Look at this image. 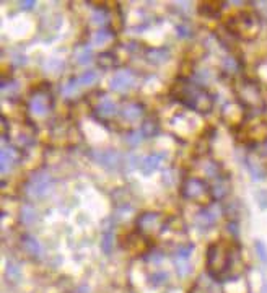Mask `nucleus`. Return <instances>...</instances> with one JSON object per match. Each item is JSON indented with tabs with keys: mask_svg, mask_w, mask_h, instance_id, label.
I'll use <instances>...</instances> for the list:
<instances>
[{
	"mask_svg": "<svg viewBox=\"0 0 267 293\" xmlns=\"http://www.w3.org/2000/svg\"><path fill=\"white\" fill-rule=\"evenodd\" d=\"M238 261V246L226 239H220L207 249V269L215 280H226Z\"/></svg>",
	"mask_w": 267,
	"mask_h": 293,
	"instance_id": "nucleus-1",
	"label": "nucleus"
},
{
	"mask_svg": "<svg viewBox=\"0 0 267 293\" xmlns=\"http://www.w3.org/2000/svg\"><path fill=\"white\" fill-rule=\"evenodd\" d=\"M173 95H175L183 104L200 112V114H207L213 106V99L210 96V93H207L204 88H200V86L192 85V83L178 85Z\"/></svg>",
	"mask_w": 267,
	"mask_h": 293,
	"instance_id": "nucleus-2",
	"label": "nucleus"
},
{
	"mask_svg": "<svg viewBox=\"0 0 267 293\" xmlns=\"http://www.w3.org/2000/svg\"><path fill=\"white\" fill-rule=\"evenodd\" d=\"M228 30L235 36L251 39L259 33V20L251 12H239L228 20Z\"/></svg>",
	"mask_w": 267,
	"mask_h": 293,
	"instance_id": "nucleus-3",
	"label": "nucleus"
},
{
	"mask_svg": "<svg viewBox=\"0 0 267 293\" xmlns=\"http://www.w3.org/2000/svg\"><path fill=\"white\" fill-rule=\"evenodd\" d=\"M52 188H54V179H52L49 173L38 171L25 184V194L33 201H41V199L51 194Z\"/></svg>",
	"mask_w": 267,
	"mask_h": 293,
	"instance_id": "nucleus-4",
	"label": "nucleus"
},
{
	"mask_svg": "<svg viewBox=\"0 0 267 293\" xmlns=\"http://www.w3.org/2000/svg\"><path fill=\"white\" fill-rule=\"evenodd\" d=\"M181 192H183V197L189 199V201H194L200 205H207L210 202V197H212L210 186H207L204 179H199V178L186 179Z\"/></svg>",
	"mask_w": 267,
	"mask_h": 293,
	"instance_id": "nucleus-5",
	"label": "nucleus"
},
{
	"mask_svg": "<svg viewBox=\"0 0 267 293\" xmlns=\"http://www.w3.org/2000/svg\"><path fill=\"white\" fill-rule=\"evenodd\" d=\"M236 93H238L239 103L246 106V108H249L252 111L262 108V104H264L262 91L256 83L249 82V80H243L241 83H238Z\"/></svg>",
	"mask_w": 267,
	"mask_h": 293,
	"instance_id": "nucleus-6",
	"label": "nucleus"
},
{
	"mask_svg": "<svg viewBox=\"0 0 267 293\" xmlns=\"http://www.w3.org/2000/svg\"><path fill=\"white\" fill-rule=\"evenodd\" d=\"M28 106H30L31 114L43 117V116L48 114L49 109H51V95L46 90H36L30 96Z\"/></svg>",
	"mask_w": 267,
	"mask_h": 293,
	"instance_id": "nucleus-7",
	"label": "nucleus"
},
{
	"mask_svg": "<svg viewBox=\"0 0 267 293\" xmlns=\"http://www.w3.org/2000/svg\"><path fill=\"white\" fill-rule=\"evenodd\" d=\"M192 251H194V246L192 244H186V246H181V248H178L176 252H175V257H173V262H175V267H176V272L179 277H186L191 272V254Z\"/></svg>",
	"mask_w": 267,
	"mask_h": 293,
	"instance_id": "nucleus-8",
	"label": "nucleus"
},
{
	"mask_svg": "<svg viewBox=\"0 0 267 293\" xmlns=\"http://www.w3.org/2000/svg\"><path fill=\"white\" fill-rule=\"evenodd\" d=\"M136 80H137V77L132 70H121L111 78L109 86H111L112 91L124 93V91H127V90L132 88L134 83H136Z\"/></svg>",
	"mask_w": 267,
	"mask_h": 293,
	"instance_id": "nucleus-9",
	"label": "nucleus"
},
{
	"mask_svg": "<svg viewBox=\"0 0 267 293\" xmlns=\"http://www.w3.org/2000/svg\"><path fill=\"white\" fill-rule=\"evenodd\" d=\"M91 158L95 160L96 163H99L106 170H111L114 171L121 166L122 158L119 155L117 152H112V150H103V152H93L91 153Z\"/></svg>",
	"mask_w": 267,
	"mask_h": 293,
	"instance_id": "nucleus-10",
	"label": "nucleus"
},
{
	"mask_svg": "<svg viewBox=\"0 0 267 293\" xmlns=\"http://www.w3.org/2000/svg\"><path fill=\"white\" fill-rule=\"evenodd\" d=\"M166 160V155L165 153H150V155H147L142 158V162H140V170H142L144 175H152L153 171H157L160 166L163 165V162Z\"/></svg>",
	"mask_w": 267,
	"mask_h": 293,
	"instance_id": "nucleus-11",
	"label": "nucleus"
},
{
	"mask_svg": "<svg viewBox=\"0 0 267 293\" xmlns=\"http://www.w3.org/2000/svg\"><path fill=\"white\" fill-rule=\"evenodd\" d=\"M218 220V214L215 209L212 207H204L202 210L196 215V225L200 230H209L210 226H213Z\"/></svg>",
	"mask_w": 267,
	"mask_h": 293,
	"instance_id": "nucleus-12",
	"label": "nucleus"
},
{
	"mask_svg": "<svg viewBox=\"0 0 267 293\" xmlns=\"http://www.w3.org/2000/svg\"><path fill=\"white\" fill-rule=\"evenodd\" d=\"M244 138H249V140H264L267 137V122L259 121V122H249L248 129H244Z\"/></svg>",
	"mask_w": 267,
	"mask_h": 293,
	"instance_id": "nucleus-13",
	"label": "nucleus"
},
{
	"mask_svg": "<svg viewBox=\"0 0 267 293\" xmlns=\"http://www.w3.org/2000/svg\"><path fill=\"white\" fill-rule=\"evenodd\" d=\"M160 222V215L155 214V212H147V214H142L137 220V228L140 231H153L158 226Z\"/></svg>",
	"mask_w": 267,
	"mask_h": 293,
	"instance_id": "nucleus-14",
	"label": "nucleus"
},
{
	"mask_svg": "<svg viewBox=\"0 0 267 293\" xmlns=\"http://www.w3.org/2000/svg\"><path fill=\"white\" fill-rule=\"evenodd\" d=\"M18 158V153L13 146H4L2 153H0V170L2 173H7L13 165H15Z\"/></svg>",
	"mask_w": 267,
	"mask_h": 293,
	"instance_id": "nucleus-15",
	"label": "nucleus"
},
{
	"mask_svg": "<svg viewBox=\"0 0 267 293\" xmlns=\"http://www.w3.org/2000/svg\"><path fill=\"white\" fill-rule=\"evenodd\" d=\"M116 114H117V106L114 101H111L108 98L103 99V101L96 106V116L99 119H106V121H108V119L114 117Z\"/></svg>",
	"mask_w": 267,
	"mask_h": 293,
	"instance_id": "nucleus-16",
	"label": "nucleus"
},
{
	"mask_svg": "<svg viewBox=\"0 0 267 293\" xmlns=\"http://www.w3.org/2000/svg\"><path fill=\"white\" fill-rule=\"evenodd\" d=\"M22 246L26 254H30L33 257H41L43 256V248L36 238H33L31 235H25L22 239Z\"/></svg>",
	"mask_w": 267,
	"mask_h": 293,
	"instance_id": "nucleus-17",
	"label": "nucleus"
},
{
	"mask_svg": "<svg viewBox=\"0 0 267 293\" xmlns=\"http://www.w3.org/2000/svg\"><path fill=\"white\" fill-rule=\"evenodd\" d=\"M122 117L129 122H136L137 119L144 116V108L139 103H127L122 108Z\"/></svg>",
	"mask_w": 267,
	"mask_h": 293,
	"instance_id": "nucleus-18",
	"label": "nucleus"
},
{
	"mask_svg": "<svg viewBox=\"0 0 267 293\" xmlns=\"http://www.w3.org/2000/svg\"><path fill=\"white\" fill-rule=\"evenodd\" d=\"M212 189V196L215 199H222L226 196V192L230 191V183L228 179H223L222 176H217L215 179H213V183L210 186Z\"/></svg>",
	"mask_w": 267,
	"mask_h": 293,
	"instance_id": "nucleus-19",
	"label": "nucleus"
},
{
	"mask_svg": "<svg viewBox=\"0 0 267 293\" xmlns=\"http://www.w3.org/2000/svg\"><path fill=\"white\" fill-rule=\"evenodd\" d=\"M147 59H149L150 64H163L168 61L170 57V51L166 48H155V49H150L147 51Z\"/></svg>",
	"mask_w": 267,
	"mask_h": 293,
	"instance_id": "nucleus-20",
	"label": "nucleus"
},
{
	"mask_svg": "<svg viewBox=\"0 0 267 293\" xmlns=\"http://www.w3.org/2000/svg\"><path fill=\"white\" fill-rule=\"evenodd\" d=\"M36 210H35V207L33 205H23L22 207V210H20V220H22V223L25 225V226H30V225H33L36 222Z\"/></svg>",
	"mask_w": 267,
	"mask_h": 293,
	"instance_id": "nucleus-21",
	"label": "nucleus"
},
{
	"mask_svg": "<svg viewBox=\"0 0 267 293\" xmlns=\"http://www.w3.org/2000/svg\"><path fill=\"white\" fill-rule=\"evenodd\" d=\"M73 59H75L77 64L85 65L93 59V51L88 48V46H82V48L75 49V52H73Z\"/></svg>",
	"mask_w": 267,
	"mask_h": 293,
	"instance_id": "nucleus-22",
	"label": "nucleus"
},
{
	"mask_svg": "<svg viewBox=\"0 0 267 293\" xmlns=\"http://www.w3.org/2000/svg\"><path fill=\"white\" fill-rule=\"evenodd\" d=\"M111 38H112V33L109 30H106V28H101L91 36V44L93 46H103L108 41H111Z\"/></svg>",
	"mask_w": 267,
	"mask_h": 293,
	"instance_id": "nucleus-23",
	"label": "nucleus"
},
{
	"mask_svg": "<svg viewBox=\"0 0 267 293\" xmlns=\"http://www.w3.org/2000/svg\"><path fill=\"white\" fill-rule=\"evenodd\" d=\"M101 249L104 254H111L112 249H114V233L106 231L101 238Z\"/></svg>",
	"mask_w": 267,
	"mask_h": 293,
	"instance_id": "nucleus-24",
	"label": "nucleus"
},
{
	"mask_svg": "<svg viewBox=\"0 0 267 293\" xmlns=\"http://www.w3.org/2000/svg\"><path fill=\"white\" fill-rule=\"evenodd\" d=\"M158 122L153 121V119H147V121L142 124V129H140V132L144 134V137H153L155 134H158Z\"/></svg>",
	"mask_w": 267,
	"mask_h": 293,
	"instance_id": "nucleus-25",
	"label": "nucleus"
},
{
	"mask_svg": "<svg viewBox=\"0 0 267 293\" xmlns=\"http://www.w3.org/2000/svg\"><path fill=\"white\" fill-rule=\"evenodd\" d=\"M98 72H95V70H88V72H85V73H82L80 77H77V82L80 83V86H90V85H93L98 80Z\"/></svg>",
	"mask_w": 267,
	"mask_h": 293,
	"instance_id": "nucleus-26",
	"label": "nucleus"
},
{
	"mask_svg": "<svg viewBox=\"0 0 267 293\" xmlns=\"http://www.w3.org/2000/svg\"><path fill=\"white\" fill-rule=\"evenodd\" d=\"M78 91H80V83L77 82V78L69 80V82L64 83V86H62L64 96H73V95H77Z\"/></svg>",
	"mask_w": 267,
	"mask_h": 293,
	"instance_id": "nucleus-27",
	"label": "nucleus"
},
{
	"mask_svg": "<svg viewBox=\"0 0 267 293\" xmlns=\"http://www.w3.org/2000/svg\"><path fill=\"white\" fill-rule=\"evenodd\" d=\"M20 275H22V272H20L18 265L13 264V262H9V265H7V270H5V277L9 278L10 282H18Z\"/></svg>",
	"mask_w": 267,
	"mask_h": 293,
	"instance_id": "nucleus-28",
	"label": "nucleus"
},
{
	"mask_svg": "<svg viewBox=\"0 0 267 293\" xmlns=\"http://www.w3.org/2000/svg\"><path fill=\"white\" fill-rule=\"evenodd\" d=\"M142 140H144V134L140 130H132V132H129L127 135H125V143L130 145V146L140 145L142 143Z\"/></svg>",
	"mask_w": 267,
	"mask_h": 293,
	"instance_id": "nucleus-29",
	"label": "nucleus"
},
{
	"mask_svg": "<svg viewBox=\"0 0 267 293\" xmlns=\"http://www.w3.org/2000/svg\"><path fill=\"white\" fill-rule=\"evenodd\" d=\"M106 20H108V13L106 10H95L91 15V23L93 25H98V26H103L106 23Z\"/></svg>",
	"mask_w": 267,
	"mask_h": 293,
	"instance_id": "nucleus-30",
	"label": "nucleus"
},
{
	"mask_svg": "<svg viewBox=\"0 0 267 293\" xmlns=\"http://www.w3.org/2000/svg\"><path fill=\"white\" fill-rule=\"evenodd\" d=\"M166 280H168V274H166L165 270H158V272H155V274L150 275L152 285H163V283H166Z\"/></svg>",
	"mask_w": 267,
	"mask_h": 293,
	"instance_id": "nucleus-31",
	"label": "nucleus"
},
{
	"mask_svg": "<svg viewBox=\"0 0 267 293\" xmlns=\"http://www.w3.org/2000/svg\"><path fill=\"white\" fill-rule=\"evenodd\" d=\"M254 249H256V254L259 257V261L267 264V248H265V244L257 239V241L254 243Z\"/></svg>",
	"mask_w": 267,
	"mask_h": 293,
	"instance_id": "nucleus-32",
	"label": "nucleus"
},
{
	"mask_svg": "<svg viewBox=\"0 0 267 293\" xmlns=\"http://www.w3.org/2000/svg\"><path fill=\"white\" fill-rule=\"evenodd\" d=\"M223 69H225L226 72L236 73V70L239 69L238 61H236V59H233V57H226L225 61H223Z\"/></svg>",
	"mask_w": 267,
	"mask_h": 293,
	"instance_id": "nucleus-33",
	"label": "nucleus"
},
{
	"mask_svg": "<svg viewBox=\"0 0 267 293\" xmlns=\"http://www.w3.org/2000/svg\"><path fill=\"white\" fill-rule=\"evenodd\" d=\"M35 0H22V2H20V9L22 10H31L33 7H35Z\"/></svg>",
	"mask_w": 267,
	"mask_h": 293,
	"instance_id": "nucleus-34",
	"label": "nucleus"
}]
</instances>
